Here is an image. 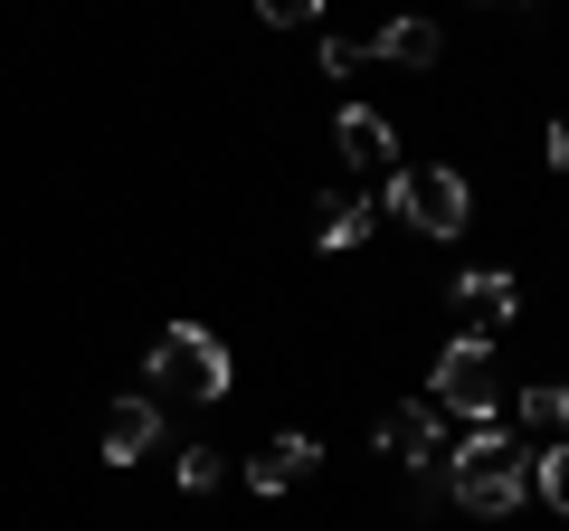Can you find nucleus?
<instances>
[{"mask_svg":"<svg viewBox=\"0 0 569 531\" xmlns=\"http://www.w3.org/2000/svg\"><path fill=\"white\" fill-rule=\"evenodd\" d=\"M437 409L493 418V342H485V332H466V342L437 351Z\"/></svg>","mask_w":569,"mask_h":531,"instance_id":"4","label":"nucleus"},{"mask_svg":"<svg viewBox=\"0 0 569 531\" xmlns=\"http://www.w3.org/2000/svg\"><path fill=\"white\" fill-rule=\"evenodd\" d=\"M257 20L266 29H313V20H323V0H257Z\"/></svg>","mask_w":569,"mask_h":531,"instance_id":"14","label":"nucleus"},{"mask_svg":"<svg viewBox=\"0 0 569 531\" xmlns=\"http://www.w3.org/2000/svg\"><path fill=\"white\" fill-rule=\"evenodd\" d=\"M219 474H228V465H219V447H181V484H190V493H209Z\"/></svg>","mask_w":569,"mask_h":531,"instance_id":"15","label":"nucleus"},{"mask_svg":"<svg viewBox=\"0 0 569 531\" xmlns=\"http://www.w3.org/2000/svg\"><path fill=\"white\" fill-rule=\"evenodd\" d=\"M313 67H323V77H351L361 58H351V39H323V48H313Z\"/></svg>","mask_w":569,"mask_h":531,"instance_id":"16","label":"nucleus"},{"mask_svg":"<svg viewBox=\"0 0 569 531\" xmlns=\"http://www.w3.org/2000/svg\"><path fill=\"white\" fill-rule=\"evenodd\" d=\"M380 455H399L408 474H427L437 455H447V437H437V409H389V418H380Z\"/></svg>","mask_w":569,"mask_h":531,"instance_id":"7","label":"nucleus"},{"mask_svg":"<svg viewBox=\"0 0 569 531\" xmlns=\"http://www.w3.org/2000/svg\"><path fill=\"white\" fill-rule=\"evenodd\" d=\"M351 58H380V67H437V58H447V29H437V20H380L361 48H351Z\"/></svg>","mask_w":569,"mask_h":531,"instance_id":"5","label":"nucleus"},{"mask_svg":"<svg viewBox=\"0 0 569 531\" xmlns=\"http://www.w3.org/2000/svg\"><path fill=\"white\" fill-rule=\"evenodd\" d=\"M332 143H342V162H361V171L399 162V133H389V114H370V104H342V123H332Z\"/></svg>","mask_w":569,"mask_h":531,"instance_id":"9","label":"nucleus"},{"mask_svg":"<svg viewBox=\"0 0 569 531\" xmlns=\"http://www.w3.org/2000/svg\"><path fill=\"white\" fill-rule=\"evenodd\" d=\"M313 465H323V447H313L305 428H284L266 455H247V493H284L295 474H313Z\"/></svg>","mask_w":569,"mask_h":531,"instance_id":"8","label":"nucleus"},{"mask_svg":"<svg viewBox=\"0 0 569 531\" xmlns=\"http://www.w3.org/2000/svg\"><path fill=\"white\" fill-rule=\"evenodd\" d=\"M522 465H531V493L569 522V437H560V447H541V455H522Z\"/></svg>","mask_w":569,"mask_h":531,"instance_id":"13","label":"nucleus"},{"mask_svg":"<svg viewBox=\"0 0 569 531\" xmlns=\"http://www.w3.org/2000/svg\"><path fill=\"white\" fill-rule=\"evenodd\" d=\"M152 437H162V409L152 399H114L104 428H96V455L104 465H133V455H152Z\"/></svg>","mask_w":569,"mask_h":531,"instance_id":"6","label":"nucleus"},{"mask_svg":"<svg viewBox=\"0 0 569 531\" xmlns=\"http://www.w3.org/2000/svg\"><path fill=\"white\" fill-rule=\"evenodd\" d=\"M370 219H380V200H361V190H332V200L313 209V238H323V257H351V247L370 238Z\"/></svg>","mask_w":569,"mask_h":531,"instance_id":"10","label":"nucleus"},{"mask_svg":"<svg viewBox=\"0 0 569 531\" xmlns=\"http://www.w3.org/2000/svg\"><path fill=\"white\" fill-rule=\"evenodd\" d=\"M142 380H162L171 399H228V342L209 323H171V332H152V351H142Z\"/></svg>","mask_w":569,"mask_h":531,"instance_id":"3","label":"nucleus"},{"mask_svg":"<svg viewBox=\"0 0 569 531\" xmlns=\"http://www.w3.org/2000/svg\"><path fill=\"white\" fill-rule=\"evenodd\" d=\"M456 304L475 313V332H493V323H512V313H522V285H512L503 266H485V275H456Z\"/></svg>","mask_w":569,"mask_h":531,"instance_id":"11","label":"nucleus"},{"mask_svg":"<svg viewBox=\"0 0 569 531\" xmlns=\"http://www.w3.org/2000/svg\"><path fill=\"white\" fill-rule=\"evenodd\" d=\"M541 162H550V171H569V123H550V133H541Z\"/></svg>","mask_w":569,"mask_h":531,"instance_id":"17","label":"nucleus"},{"mask_svg":"<svg viewBox=\"0 0 569 531\" xmlns=\"http://www.w3.org/2000/svg\"><path fill=\"white\" fill-rule=\"evenodd\" d=\"M380 209L399 228H418V238H466V219H475V190H466V171H447V162H399L389 171V190H380Z\"/></svg>","mask_w":569,"mask_h":531,"instance_id":"2","label":"nucleus"},{"mask_svg":"<svg viewBox=\"0 0 569 531\" xmlns=\"http://www.w3.org/2000/svg\"><path fill=\"white\" fill-rule=\"evenodd\" d=\"M447 465H456V503L485 512V522H512L522 493H531L522 447H512V428H493V418H475V437H466V447H447Z\"/></svg>","mask_w":569,"mask_h":531,"instance_id":"1","label":"nucleus"},{"mask_svg":"<svg viewBox=\"0 0 569 531\" xmlns=\"http://www.w3.org/2000/svg\"><path fill=\"white\" fill-rule=\"evenodd\" d=\"M512 418H522L541 447H560V437H569V380H531L522 399H512Z\"/></svg>","mask_w":569,"mask_h":531,"instance_id":"12","label":"nucleus"}]
</instances>
